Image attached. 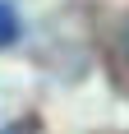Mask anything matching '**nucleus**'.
Returning a JSON list of instances; mask_svg holds the SVG:
<instances>
[{"label": "nucleus", "mask_w": 129, "mask_h": 134, "mask_svg": "<svg viewBox=\"0 0 129 134\" xmlns=\"http://www.w3.org/2000/svg\"><path fill=\"white\" fill-rule=\"evenodd\" d=\"M19 32H23V28H19L14 5H9V0H0V46H14V42H19Z\"/></svg>", "instance_id": "nucleus-1"}, {"label": "nucleus", "mask_w": 129, "mask_h": 134, "mask_svg": "<svg viewBox=\"0 0 129 134\" xmlns=\"http://www.w3.org/2000/svg\"><path fill=\"white\" fill-rule=\"evenodd\" d=\"M125 55H129V19H125Z\"/></svg>", "instance_id": "nucleus-2"}]
</instances>
